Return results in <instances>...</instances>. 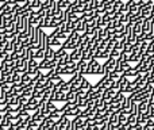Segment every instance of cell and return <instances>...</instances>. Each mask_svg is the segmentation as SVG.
<instances>
[{
	"mask_svg": "<svg viewBox=\"0 0 154 130\" xmlns=\"http://www.w3.org/2000/svg\"><path fill=\"white\" fill-rule=\"evenodd\" d=\"M88 64H89V75H100L101 64L99 62L97 59H95V57H93L92 60H89V61H88Z\"/></svg>",
	"mask_w": 154,
	"mask_h": 130,
	"instance_id": "cell-1",
	"label": "cell"
},
{
	"mask_svg": "<svg viewBox=\"0 0 154 130\" xmlns=\"http://www.w3.org/2000/svg\"><path fill=\"white\" fill-rule=\"evenodd\" d=\"M16 71L23 73V72L29 71V60L24 57V59H19L16 60Z\"/></svg>",
	"mask_w": 154,
	"mask_h": 130,
	"instance_id": "cell-2",
	"label": "cell"
},
{
	"mask_svg": "<svg viewBox=\"0 0 154 130\" xmlns=\"http://www.w3.org/2000/svg\"><path fill=\"white\" fill-rule=\"evenodd\" d=\"M69 57H70V61H76L79 62L80 60L82 59V50L80 48H76L73 50L69 52Z\"/></svg>",
	"mask_w": 154,
	"mask_h": 130,
	"instance_id": "cell-3",
	"label": "cell"
},
{
	"mask_svg": "<svg viewBox=\"0 0 154 130\" xmlns=\"http://www.w3.org/2000/svg\"><path fill=\"white\" fill-rule=\"evenodd\" d=\"M77 66H79V71L81 72V73H84L85 76L89 75V64H88V61H85V60H80V61L77 62Z\"/></svg>",
	"mask_w": 154,
	"mask_h": 130,
	"instance_id": "cell-4",
	"label": "cell"
},
{
	"mask_svg": "<svg viewBox=\"0 0 154 130\" xmlns=\"http://www.w3.org/2000/svg\"><path fill=\"white\" fill-rule=\"evenodd\" d=\"M131 103H133V98L130 95L126 96L125 100L122 102V111H127L130 114V109H131Z\"/></svg>",
	"mask_w": 154,
	"mask_h": 130,
	"instance_id": "cell-5",
	"label": "cell"
},
{
	"mask_svg": "<svg viewBox=\"0 0 154 130\" xmlns=\"http://www.w3.org/2000/svg\"><path fill=\"white\" fill-rule=\"evenodd\" d=\"M152 10H153V5H143L141 7V16L142 18H152Z\"/></svg>",
	"mask_w": 154,
	"mask_h": 130,
	"instance_id": "cell-6",
	"label": "cell"
},
{
	"mask_svg": "<svg viewBox=\"0 0 154 130\" xmlns=\"http://www.w3.org/2000/svg\"><path fill=\"white\" fill-rule=\"evenodd\" d=\"M51 102H54V103H57V102H66V92H61V91L56 92L54 96L51 98Z\"/></svg>",
	"mask_w": 154,
	"mask_h": 130,
	"instance_id": "cell-7",
	"label": "cell"
},
{
	"mask_svg": "<svg viewBox=\"0 0 154 130\" xmlns=\"http://www.w3.org/2000/svg\"><path fill=\"white\" fill-rule=\"evenodd\" d=\"M53 68V64H51V60L49 59H43L39 61V69L42 71H49V69Z\"/></svg>",
	"mask_w": 154,
	"mask_h": 130,
	"instance_id": "cell-8",
	"label": "cell"
},
{
	"mask_svg": "<svg viewBox=\"0 0 154 130\" xmlns=\"http://www.w3.org/2000/svg\"><path fill=\"white\" fill-rule=\"evenodd\" d=\"M95 52H96V48H91L89 50H85L82 52V59L81 60H85V61H89L95 57Z\"/></svg>",
	"mask_w": 154,
	"mask_h": 130,
	"instance_id": "cell-9",
	"label": "cell"
},
{
	"mask_svg": "<svg viewBox=\"0 0 154 130\" xmlns=\"http://www.w3.org/2000/svg\"><path fill=\"white\" fill-rule=\"evenodd\" d=\"M91 87H92L91 81L84 77V79H82V81H81V85H80V90L79 91H85V92H88V91L91 90Z\"/></svg>",
	"mask_w": 154,
	"mask_h": 130,
	"instance_id": "cell-10",
	"label": "cell"
},
{
	"mask_svg": "<svg viewBox=\"0 0 154 130\" xmlns=\"http://www.w3.org/2000/svg\"><path fill=\"white\" fill-rule=\"evenodd\" d=\"M2 12H4V14H10V12H12V4H10L8 2L3 3V4L0 5V14H2Z\"/></svg>",
	"mask_w": 154,
	"mask_h": 130,
	"instance_id": "cell-11",
	"label": "cell"
},
{
	"mask_svg": "<svg viewBox=\"0 0 154 130\" xmlns=\"http://www.w3.org/2000/svg\"><path fill=\"white\" fill-rule=\"evenodd\" d=\"M109 122H111V125H116V126H120L119 125V113L114 111L111 114V117H109Z\"/></svg>",
	"mask_w": 154,
	"mask_h": 130,
	"instance_id": "cell-12",
	"label": "cell"
},
{
	"mask_svg": "<svg viewBox=\"0 0 154 130\" xmlns=\"http://www.w3.org/2000/svg\"><path fill=\"white\" fill-rule=\"evenodd\" d=\"M108 119H109V118L107 117V115H101V114L96 115V123H97V126L104 125L106 122H108Z\"/></svg>",
	"mask_w": 154,
	"mask_h": 130,
	"instance_id": "cell-13",
	"label": "cell"
},
{
	"mask_svg": "<svg viewBox=\"0 0 154 130\" xmlns=\"http://www.w3.org/2000/svg\"><path fill=\"white\" fill-rule=\"evenodd\" d=\"M127 123L130 126H137V125H138V115H137V114H128Z\"/></svg>",
	"mask_w": 154,
	"mask_h": 130,
	"instance_id": "cell-14",
	"label": "cell"
},
{
	"mask_svg": "<svg viewBox=\"0 0 154 130\" xmlns=\"http://www.w3.org/2000/svg\"><path fill=\"white\" fill-rule=\"evenodd\" d=\"M68 53H69V50H66V49H64L62 46H60L56 50V59H62V57L66 56Z\"/></svg>",
	"mask_w": 154,
	"mask_h": 130,
	"instance_id": "cell-15",
	"label": "cell"
},
{
	"mask_svg": "<svg viewBox=\"0 0 154 130\" xmlns=\"http://www.w3.org/2000/svg\"><path fill=\"white\" fill-rule=\"evenodd\" d=\"M56 57V50L53 49V46H50L49 49L45 50V59H49V60H53Z\"/></svg>",
	"mask_w": 154,
	"mask_h": 130,
	"instance_id": "cell-16",
	"label": "cell"
},
{
	"mask_svg": "<svg viewBox=\"0 0 154 130\" xmlns=\"http://www.w3.org/2000/svg\"><path fill=\"white\" fill-rule=\"evenodd\" d=\"M20 81L26 83V84L31 83V81H32V79H31V73H30L29 71H27V72H23V73H22V77H20Z\"/></svg>",
	"mask_w": 154,
	"mask_h": 130,
	"instance_id": "cell-17",
	"label": "cell"
},
{
	"mask_svg": "<svg viewBox=\"0 0 154 130\" xmlns=\"http://www.w3.org/2000/svg\"><path fill=\"white\" fill-rule=\"evenodd\" d=\"M70 2H68V0H57V7L60 8V10H68V7H69Z\"/></svg>",
	"mask_w": 154,
	"mask_h": 130,
	"instance_id": "cell-18",
	"label": "cell"
},
{
	"mask_svg": "<svg viewBox=\"0 0 154 130\" xmlns=\"http://www.w3.org/2000/svg\"><path fill=\"white\" fill-rule=\"evenodd\" d=\"M127 119H128V113L127 111H120L119 113V125L127 123Z\"/></svg>",
	"mask_w": 154,
	"mask_h": 130,
	"instance_id": "cell-19",
	"label": "cell"
},
{
	"mask_svg": "<svg viewBox=\"0 0 154 130\" xmlns=\"http://www.w3.org/2000/svg\"><path fill=\"white\" fill-rule=\"evenodd\" d=\"M51 21H53V16H45L42 23L43 29H51Z\"/></svg>",
	"mask_w": 154,
	"mask_h": 130,
	"instance_id": "cell-20",
	"label": "cell"
},
{
	"mask_svg": "<svg viewBox=\"0 0 154 130\" xmlns=\"http://www.w3.org/2000/svg\"><path fill=\"white\" fill-rule=\"evenodd\" d=\"M45 90L46 88H34V91H32V95L31 96H34V98H38V99H41L42 98V95H43V92H45Z\"/></svg>",
	"mask_w": 154,
	"mask_h": 130,
	"instance_id": "cell-21",
	"label": "cell"
},
{
	"mask_svg": "<svg viewBox=\"0 0 154 130\" xmlns=\"http://www.w3.org/2000/svg\"><path fill=\"white\" fill-rule=\"evenodd\" d=\"M84 16L85 18H91V16H96V10L92 7H88L84 10Z\"/></svg>",
	"mask_w": 154,
	"mask_h": 130,
	"instance_id": "cell-22",
	"label": "cell"
},
{
	"mask_svg": "<svg viewBox=\"0 0 154 130\" xmlns=\"http://www.w3.org/2000/svg\"><path fill=\"white\" fill-rule=\"evenodd\" d=\"M62 23V19L58 18V16H53V21H51V29H57L60 27Z\"/></svg>",
	"mask_w": 154,
	"mask_h": 130,
	"instance_id": "cell-23",
	"label": "cell"
},
{
	"mask_svg": "<svg viewBox=\"0 0 154 130\" xmlns=\"http://www.w3.org/2000/svg\"><path fill=\"white\" fill-rule=\"evenodd\" d=\"M70 90H72V84H70V81H65L64 84L60 87V91H61V92H69Z\"/></svg>",
	"mask_w": 154,
	"mask_h": 130,
	"instance_id": "cell-24",
	"label": "cell"
},
{
	"mask_svg": "<svg viewBox=\"0 0 154 130\" xmlns=\"http://www.w3.org/2000/svg\"><path fill=\"white\" fill-rule=\"evenodd\" d=\"M35 59H37L38 61L45 59V49H37V50H35Z\"/></svg>",
	"mask_w": 154,
	"mask_h": 130,
	"instance_id": "cell-25",
	"label": "cell"
},
{
	"mask_svg": "<svg viewBox=\"0 0 154 130\" xmlns=\"http://www.w3.org/2000/svg\"><path fill=\"white\" fill-rule=\"evenodd\" d=\"M123 5H125V3H123V0H115L114 3V11H122Z\"/></svg>",
	"mask_w": 154,
	"mask_h": 130,
	"instance_id": "cell-26",
	"label": "cell"
},
{
	"mask_svg": "<svg viewBox=\"0 0 154 130\" xmlns=\"http://www.w3.org/2000/svg\"><path fill=\"white\" fill-rule=\"evenodd\" d=\"M51 46H53V48H60V46H62V41L56 37L51 38Z\"/></svg>",
	"mask_w": 154,
	"mask_h": 130,
	"instance_id": "cell-27",
	"label": "cell"
},
{
	"mask_svg": "<svg viewBox=\"0 0 154 130\" xmlns=\"http://www.w3.org/2000/svg\"><path fill=\"white\" fill-rule=\"evenodd\" d=\"M20 59V56H19V52L18 50H14L10 53V60H12V61H16V60Z\"/></svg>",
	"mask_w": 154,
	"mask_h": 130,
	"instance_id": "cell-28",
	"label": "cell"
},
{
	"mask_svg": "<svg viewBox=\"0 0 154 130\" xmlns=\"http://www.w3.org/2000/svg\"><path fill=\"white\" fill-rule=\"evenodd\" d=\"M50 79H51V81H53L54 84H57V83H58V81H61V80H62V75L56 73V75H53V76H51Z\"/></svg>",
	"mask_w": 154,
	"mask_h": 130,
	"instance_id": "cell-29",
	"label": "cell"
},
{
	"mask_svg": "<svg viewBox=\"0 0 154 130\" xmlns=\"http://www.w3.org/2000/svg\"><path fill=\"white\" fill-rule=\"evenodd\" d=\"M100 130H112V125H111V122H106L104 125H101L100 126Z\"/></svg>",
	"mask_w": 154,
	"mask_h": 130,
	"instance_id": "cell-30",
	"label": "cell"
},
{
	"mask_svg": "<svg viewBox=\"0 0 154 130\" xmlns=\"http://www.w3.org/2000/svg\"><path fill=\"white\" fill-rule=\"evenodd\" d=\"M120 53H122V52L118 50V49H112V50H111V56H109V57H114V59H118V57L120 56Z\"/></svg>",
	"mask_w": 154,
	"mask_h": 130,
	"instance_id": "cell-31",
	"label": "cell"
},
{
	"mask_svg": "<svg viewBox=\"0 0 154 130\" xmlns=\"http://www.w3.org/2000/svg\"><path fill=\"white\" fill-rule=\"evenodd\" d=\"M87 125L88 126H97V123H96V118H88Z\"/></svg>",
	"mask_w": 154,
	"mask_h": 130,
	"instance_id": "cell-32",
	"label": "cell"
},
{
	"mask_svg": "<svg viewBox=\"0 0 154 130\" xmlns=\"http://www.w3.org/2000/svg\"><path fill=\"white\" fill-rule=\"evenodd\" d=\"M149 106L154 107V92L150 94V98H149Z\"/></svg>",
	"mask_w": 154,
	"mask_h": 130,
	"instance_id": "cell-33",
	"label": "cell"
},
{
	"mask_svg": "<svg viewBox=\"0 0 154 130\" xmlns=\"http://www.w3.org/2000/svg\"><path fill=\"white\" fill-rule=\"evenodd\" d=\"M4 33H5V29H4V27H0V37H2V35H4Z\"/></svg>",
	"mask_w": 154,
	"mask_h": 130,
	"instance_id": "cell-34",
	"label": "cell"
},
{
	"mask_svg": "<svg viewBox=\"0 0 154 130\" xmlns=\"http://www.w3.org/2000/svg\"><path fill=\"white\" fill-rule=\"evenodd\" d=\"M134 2H137V3H138V2H139V0H134Z\"/></svg>",
	"mask_w": 154,
	"mask_h": 130,
	"instance_id": "cell-35",
	"label": "cell"
},
{
	"mask_svg": "<svg viewBox=\"0 0 154 130\" xmlns=\"http://www.w3.org/2000/svg\"><path fill=\"white\" fill-rule=\"evenodd\" d=\"M0 130H3V128H2V126H0Z\"/></svg>",
	"mask_w": 154,
	"mask_h": 130,
	"instance_id": "cell-36",
	"label": "cell"
},
{
	"mask_svg": "<svg viewBox=\"0 0 154 130\" xmlns=\"http://www.w3.org/2000/svg\"><path fill=\"white\" fill-rule=\"evenodd\" d=\"M153 7H154V3H153Z\"/></svg>",
	"mask_w": 154,
	"mask_h": 130,
	"instance_id": "cell-37",
	"label": "cell"
}]
</instances>
